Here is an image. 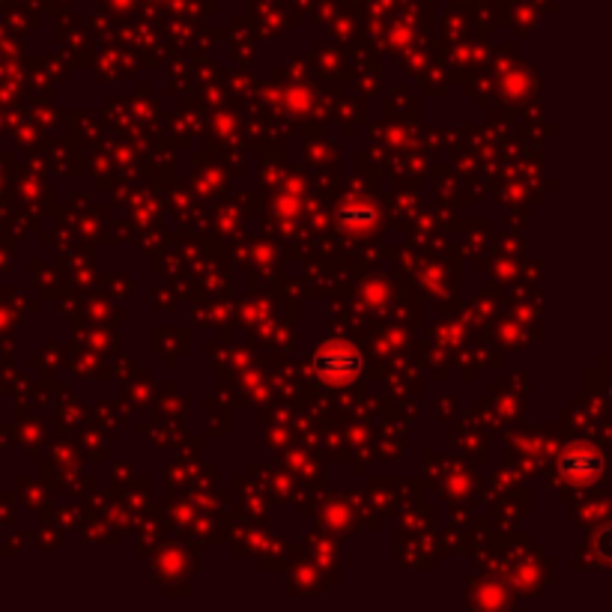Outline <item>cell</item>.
I'll use <instances>...</instances> for the list:
<instances>
[{
  "mask_svg": "<svg viewBox=\"0 0 612 612\" xmlns=\"http://www.w3.org/2000/svg\"><path fill=\"white\" fill-rule=\"evenodd\" d=\"M338 221L341 224H350V227H365L374 221V209L371 206H344L338 212Z\"/></svg>",
  "mask_w": 612,
  "mask_h": 612,
  "instance_id": "obj_3",
  "label": "cell"
},
{
  "mask_svg": "<svg viewBox=\"0 0 612 612\" xmlns=\"http://www.w3.org/2000/svg\"><path fill=\"white\" fill-rule=\"evenodd\" d=\"M562 472L568 475V478H595V475H601L604 472V457H601V451H595V448H571L565 457H562Z\"/></svg>",
  "mask_w": 612,
  "mask_h": 612,
  "instance_id": "obj_2",
  "label": "cell"
},
{
  "mask_svg": "<svg viewBox=\"0 0 612 612\" xmlns=\"http://www.w3.org/2000/svg\"><path fill=\"white\" fill-rule=\"evenodd\" d=\"M314 377L326 386H347L353 383L362 368H365V359L362 353L353 347V344H323L317 353H314Z\"/></svg>",
  "mask_w": 612,
  "mask_h": 612,
  "instance_id": "obj_1",
  "label": "cell"
}]
</instances>
